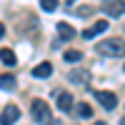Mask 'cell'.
I'll use <instances>...</instances> for the list:
<instances>
[{
  "label": "cell",
  "instance_id": "obj_16",
  "mask_svg": "<svg viewBox=\"0 0 125 125\" xmlns=\"http://www.w3.org/2000/svg\"><path fill=\"white\" fill-rule=\"evenodd\" d=\"M3 35H5V25L0 23V38H3Z\"/></svg>",
  "mask_w": 125,
  "mask_h": 125
},
{
  "label": "cell",
  "instance_id": "obj_9",
  "mask_svg": "<svg viewBox=\"0 0 125 125\" xmlns=\"http://www.w3.org/2000/svg\"><path fill=\"white\" fill-rule=\"evenodd\" d=\"M58 108L62 113L73 110V95H70V93H60V95H58Z\"/></svg>",
  "mask_w": 125,
  "mask_h": 125
},
{
  "label": "cell",
  "instance_id": "obj_6",
  "mask_svg": "<svg viewBox=\"0 0 125 125\" xmlns=\"http://www.w3.org/2000/svg\"><path fill=\"white\" fill-rule=\"evenodd\" d=\"M123 10H125L123 0H108V3H105V13L113 15V18H120V15H123Z\"/></svg>",
  "mask_w": 125,
  "mask_h": 125
},
{
  "label": "cell",
  "instance_id": "obj_17",
  "mask_svg": "<svg viewBox=\"0 0 125 125\" xmlns=\"http://www.w3.org/2000/svg\"><path fill=\"white\" fill-rule=\"evenodd\" d=\"M95 125H105V123H95Z\"/></svg>",
  "mask_w": 125,
  "mask_h": 125
},
{
  "label": "cell",
  "instance_id": "obj_10",
  "mask_svg": "<svg viewBox=\"0 0 125 125\" xmlns=\"http://www.w3.org/2000/svg\"><path fill=\"white\" fill-rule=\"evenodd\" d=\"M50 73H53V65H50V62H40V65L33 68V75L35 78H48Z\"/></svg>",
  "mask_w": 125,
  "mask_h": 125
},
{
  "label": "cell",
  "instance_id": "obj_13",
  "mask_svg": "<svg viewBox=\"0 0 125 125\" xmlns=\"http://www.w3.org/2000/svg\"><path fill=\"white\" fill-rule=\"evenodd\" d=\"M78 115L80 118H90L93 115V108L88 105V103H78Z\"/></svg>",
  "mask_w": 125,
  "mask_h": 125
},
{
  "label": "cell",
  "instance_id": "obj_12",
  "mask_svg": "<svg viewBox=\"0 0 125 125\" xmlns=\"http://www.w3.org/2000/svg\"><path fill=\"white\" fill-rule=\"evenodd\" d=\"M15 88V75H0V90H13Z\"/></svg>",
  "mask_w": 125,
  "mask_h": 125
},
{
  "label": "cell",
  "instance_id": "obj_4",
  "mask_svg": "<svg viewBox=\"0 0 125 125\" xmlns=\"http://www.w3.org/2000/svg\"><path fill=\"white\" fill-rule=\"evenodd\" d=\"M18 118H20V108L18 105H5L3 115H0V125H13Z\"/></svg>",
  "mask_w": 125,
  "mask_h": 125
},
{
  "label": "cell",
  "instance_id": "obj_2",
  "mask_svg": "<svg viewBox=\"0 0 125 125\" xmlns=\"http://www.w3.org/2000/svg\"><path fill=\"white\" fill-rule=\"evenodd\" d=\"M95 50L100 55H110V58H120L123 55V40L115 38V40H103V43L95 45Z\"/></svg>",
  "mask_w": 125,
  "mask_h": 125
},
{
  "label": "cell",
  "instance_id": "obj_14",
  "mask_svg": "<svg viewBox=\"0 0 125 125\" xmlns=\"http://www.w3.org/2000/svg\"><path fill=\"white\" fill-rule=\"evenodd\" d=\"M65 60H68V62H80V60H83V53H80V50H68V53H65Z\"/></svg>",
  "mask_w": 125,
  "mask_h": 125
},
{
  "label": "cell",
  "instance_id": "obj_3",
  "mask_svg": "<svg viewBox=\"0 0 125 125\" xmlns=\"http://www.w3.org/2000/svg\"><path fill=\"white\" fill-rule=\"evenodd\" d=\"M95 100L105 110H113V108L118 105V95H115V93H108V90H95Z\"/></svg>",
  "mask_w": 125,
  "mask_h": 125
},
{
  "label": "cell",
  "instance_id": "obj_18",
  "mask_svg": "<svg viewBox=\"0 0 125 125\" xmlns=\"http://www.w3.org/2000/svg\"><path fill=\"white\" fill-rule=\"evenodd\" d=\"M68 3H75V0H68Z\"/></svg>",
  "mask_w": 125,
  "mask_h": 125
},
{
  "label": "cell",
  "instance_id": "obj_7",
  "mask_svg": "<svg viewBox=\"0 0 125 125\" xmlns=\"http://www.w3.org/2000/svg\"><path fill=\"white\" fill-rule=\"evenodd\" d=\"M68 78H70V83H78V85H88V83H90V70H73Z\"/></svg>",
  "mask_w": 125,
  "mask_h": 125
},
{
  "label": "cell",
  "instance_id": "obj_5",
  "mask_svg": "<svg viewBox=\"0 0 125 125\" xmlns=\"http://www.w3.org/2000/svg\"><path fill=\"white\" fill-rule=\"evenodd\" d=\"M108 20H98V23L95 25H93V28H88V30H83V38H85V40H93V38H95V35H100V33H105V30H108Z\"/></svg>",
  "mask_w": 125,
  "mask_h": 125
},
{
  "label": "cell",
  "instance_id": "obj_1",
  "mask_svg": "<svg viewBox=\"0 0 125 125\" xmlns=\"http://www.w3.org/2000/svg\"><path fill=\"white\" fill-rule=\"evenodd\" d=\"M30 113H33V120H35V123H40V125H53V113H50V105H48L45 100L35 98Z\"/></svg>",
  "mask_w": 125,
  "mask_h": 125
},
{
  "label": "cell",
  "instance_id": "obj_11",
  "mask_svg": "<svg viewBox=\"0 0 125 125\" xmlns=\"http://www.w3.org/2000/svg\"><path fill=\"white\" fill-rule=\"evenodd\" d=\"M0 60H3L5 65H10V68H13L15 62H18V58H15V53H13V50H10V48H3V50H0Z\"/></svg>",
  "mask_w": 125,
  "mask_h": 125
},
{
  "label": "cell",
  "instance_id": "obj_8",
  "mask_svg": "<svg viewBox=\"0 0 125 125\" xmlns=\"http://www.w3.org/2000/svg\"><path fill=\"white\" fill-rule=\"evenodd\" d=\"M58 35H60V43H65V40L75 38V28H70L68 23H58Z\"/></svg>",
  "mask_w": 125,
  "mask_h": 125
},
{
  "label": "cell",
  "instance_id": "obj_15",
  "mask_svg": "<svg viewBox=\"0 0 125 125\" xmlns=\"http://www.w3.org/2000/svg\"><path fill=\"white\" fill-rule=\"evenodd\" d=\"M40 5H43L45 13H53V10L58 8V0H40Z\"/></svg>",
  "mask_w": 125,
  "mask_h": 125
}]
</instances>
